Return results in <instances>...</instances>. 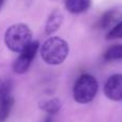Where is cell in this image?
<instances>
[{
	"label": "cell",
	"instance_id": "7c38bea8",
	"mask_svg": "<svg viewBox=\"0 0 122 122\" xmlns=\"http://www.w3.org/2000/svg\"><path fill=\"white\" fill-rule=\"evenodd\" d=\"M117 39H122V20L119 21L116 26L112 28L106 34V40H117Z\"/></svg>",
	"mask_w": 122,
	"mask_h": 122
},
{
	"label": "cell",
	"instance_id": "8992f818",
	"mask_svg": "<svg viewBox=\"0 0 122 122\" xmlns=\"http://www.w3.org/2000/svg\"><path fill=\"white\" fill-rule=\"evenodd\" d=\"M122 20V4H116L112 8L108 9L101 16L97 26L103 30L112 29L119 21Z\"/></svg>",
	"mask_w": 122,
	"mask_h": 122
},
{
	"label": "cell",
	"instance_id": "52a82bcc",
	"mask_svg": "<svg viewBox=\"0 0 122 122\" xmlns=\"http://www.w3.org/2000/svg\"><path fill=\"white\" fill-rule=\"evenodd\" d=\"M63 13L61 12L59 9H56L49 14L48 18L45 24V33L47 36H53L54 33L58 31L60 29L61 25L63 23Z\"/></svg>",
	"mask_w": 122,
	"mask_h": 122
},
{
	"label": "cell",
	"instance_id": "30bf717a",
	"mask_svg": "<svg viewBox=\"0 0 122 122\" xmlns=\"http://www.w3.org/2000/svg\"><path fill=\"white\" fill-rule=\"evenodd\" d=\"M61 106H62V104L58 97H51V99L40 102V104H39V108L43 112H47L48 115H55L59 112Z\"/></svg>",
	"mask_w": 122,
	"mask_h": 122
},
{
	"label": "cell",
	"instance_id": "4fadbf2b",
	"mask_svg": "<svg viewBox=\"0 0 122 122\" xmlns=\"http://www.w3.org/2000/svg\"><path fill=\"white\" fill-rule=\"evenodd\" d=\"M12 80L8 78H0V97L9 95L12 90Z\"/></svg>",
	"mask_w": 122,
	"mask_h": 122
},
{
	"label": "cell",
	"instance_id": "8fae6325",
	"mask_svg": "<svg viewBox=\"0 0 122 122\" xmlns=\"http://www.w3.org/2000/svg\"><path fill=\"white\" fill-rule=\"evenodd\" d=\"M104 60L112 62V61L122 60V44L112 45L108 47L104 53Z\"/></svg>",
	"mask_w": 122,
	"mask_h": 122
},
{
	"label": "cell",
	"instance_id": "9a60e30c",
	"mask_svg": "<svg viewBox=\"0 0 122 122\" xmlns=\"http://www.w3.org/2000/svg\"><path fill=\"white\" fill-rule=\"evenodd\" d=\"M4 2H5V0H0V10H1V8L3 6Z\"/></svg>",
	"mask_w": 122,
	"mask_h": 122
},
{
	"label": "cell",
	"instance_id": "5bb4252c",
	"mask_svg": "<svg viewBox=\"0 0 122 122\" xmlns=\"http://www.w3.org/2000/svg\"><path fill=\"white\" fill-rule=\"evenodd\" d=\"M45 122H53V121H51V116L47 117V118L45 119Z\"/></svg>",
	"mask_w": 122,
	"mask_h": 122
},
{
	"label": "cell",
	"instance_id": "3957f363",
	"mask_svg": "<svg viewBox=\"0 0 122 122\" xmlns=\"http://www.w3.org/2000/svg\"><path fill=\"white\" fill-rule=\"evenodd\" d=\"M99 90V82L91 74H82L73 87V97L78 104H88L94 100Z\"/></svg>",
	"mask_w": 122,
	"mask_h": 122
},
{
	"label": "cell",
	"instance_id": "ba28073f",
	"mask_svg": "<svg viewBox=\"0 0 122 122\" xmlns=\"http://www.w3.org/2000/svg\"><path fill=\"white\" fill-rule=\"evenodd\" d=\"M64 6L72 14H80L86 12L91 6V0H64Z\"/></svg>",
	"mask_w": 122,
	"mask_h": 122
},
{
	"label": "cell",
	"instance_id": "9c48e42d",
	"mask_svg": "<svg viewBox=\"0 0 122 122\" xmlns=\"http://www.w3.org/2000/svg\"><path fill=\"white\" fill-rule=\"evenodd\" d=\"M14 105V99L11 94L0 97V122H5Z\"/></svg>",
	"mask_w": 122,
	"mask_h": 122
},
{
	"label": "cell",
	"instance_id": "277c9868",
	"mask_svg": "<svg viewBox=\"0 0 122 122\" xmlns=\"http://www.w3.org/2000/svg\"><path fill=\"white\" fill-rule=\"evenodd\" d=\"M40 49V43L38 41H32L13 62V70L16 74H24L29 70L32 61Z\"/></svg>",
	"mask_w": 122,
	"mask_h": 122
},
{
	"label": "cell",
	"instance_id": "7a4b0ae2",
	"mask_svg": "<svg viewBox=\"0 0 122 122\" xmlns=\"http://www.w3.org/2000/svg\"><path fill=\"white\" fill-rule=\"evenodd\" d=\"M69 51L67 42L59 36H51L40 47L41 57L49 65H59L63 63L69 56Z\"/></svg>",
	"mask_w": 122,
	"mask_h": 122
},
{
	"label": "cell",
	"instance_id": "6da1fadb",
	"mask_svg": "<svg viewBox=\"0 0 122 122\" xmlns=\"http://www.w3.org/2000/svg\"><path fill=\"white\" fill-rule=\"evenodd\" d=\"M4 44L13 53H21L33 41L32 31L26 24L17 23L11 25L4 32Z\"/></svg>",
	"mask_w": 122,
	"mask_h": 122
},
{
	"label": "cell",
	"instance_id": "5b68a950",
	"mask_svg": "<svg viewBox=\"0 0 122 122\" xmlns=\"http://www.w3.org/2000/svg\"><path fill=\"white\" fill-rule=\"evenodd\" d=\"M104 94L110 101L118 102L122 100V74L109 76L104 84Z\"/></svg>",
	"mask_w": 122,
	"mask_h": 122
}]
</instances>
